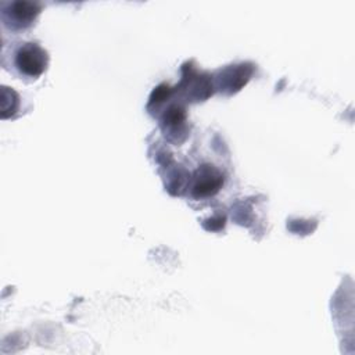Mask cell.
I'll use <instances>...</instances> for the list:
<instances>
[{
	"instance_id": "6da1fadb",
	"label": "cell",
	"mask_w": 355,
	"mask_h": 355,
	"mask_svg": "<svg viewBox=\"0 0 355 355\" xmlns=\"http://www.w3.org/2000/svg\"><path fill=\"white\" fill-rule=\"evenodd\" d=\"M47 62L49 55L46 50L36 43H25L15 54L17 69L28 78L40 76L46 71Z\"/></svg>"
},
{
	"instance_id": "7a4b0ae2",
	"label": "cell",
	"mask_w": 355,
	"mask_h": 355,
	"mask_svg": "<svg viewBox=\"0 0 355 355\" xmlns=\"http://www.w3.org/2000/svg\"><path fill=\"white\" fill-rule=\"evenodd\" d=\"M223 184V175L212 165L200 166L193 175L191 196L204 198L216 194Z\"/></svg>"
},
{
	"instance_id": "3957f363",
	"label": "cell",
	"mask_w": 355,
	"mask_h": 355,
	"mask_svg": "<svg viewBox=\"0 0 355 355\" xmlns=\"http://www.w3.org/2000/svg\"><path fill=\"white\" fill-rule=\"evenodd\" d=\"M40 12V6L32 1H14L7 6L3 11L4 21L12 28H26Z\"/></svg>"
},
{
	"instance_id": "277c9868",
	"label": "cell",
	"mask_w": 355,
	"mask_h": 355,
	"mask_svg": "<svg viewBox=\"0 0 355 355\" xmlns=\"http://www.w3.org/2000/svg\"><path fill=\"white\" fill-rule=\"evenodd\" d=\"M182 86L184 87L186 94L196 101L204 100L212 94V85L209 83L208 76L198 73L196 69H189V73L183 76Z\"/></svg>"
},
{
	"instance_id": "5b68a950",
	"label": "cell",
	"mask_w": 355,
	"mask_h": 355,
	"mask_svg": "<svg viewBox=\"0 0 355 355\" xmlns=\"http://www.w3.org/2000/svg\"><path fill=\"white\" fill-rule=\"evenodd\" d=\"M252 72V68L244 64L229 67L220 72L219 83L223 85L225 89H227L230 93L234 90H239L243 85L247 83Z\"/></svg>"
},
{
	"instance_id": "8992f818",
	"label": "cell",
	"mask_w": 355,
	"mask_h": 355,
	"mask_svg": "<svg viewBox=\"0 0 355 355\" xmlns=\"http://www.w3.org/2000/svg\"><path fill=\"white\" fill-rule=\"evenodd\" d=\"M186 122V111L179 104H172L162 115V126L168 133L180 132Z\"/></svg>"
}]
</instances>
